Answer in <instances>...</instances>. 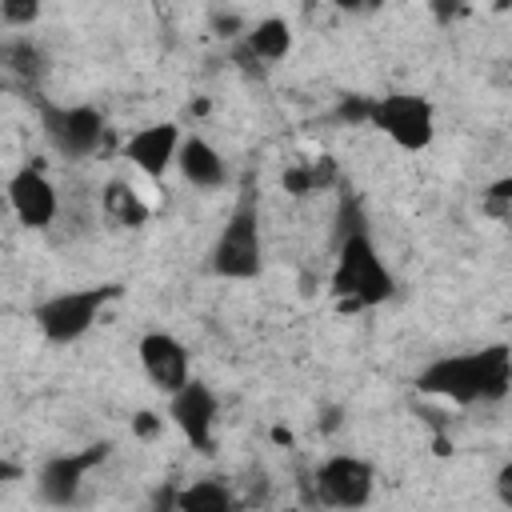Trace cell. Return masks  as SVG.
<instances>
[{"label":"cell","instance_id":"obj_23","mask_svg":"<svg viewBox=\"0 0 512 512\" xmlns=\"http://www.w3.org/2000/svg\"><path fill=\"white\" fill-rule=\"evenodd\" d=\"M156 428H160V420H156L152 412H140V416H136V432H140V436H152Z\"/></svg>","mask_w":512,"mask_h":512},{"label":"cell","instance_id":"obj_15","mask_svg":"<svg viewBox=\"0 0 512 512\" xmlns=\"http://www.w3.org/2000/svg\"><path fill=\"white\" fill-rule=\"evenodd\" d=\"M248 48H252L256 60H284L288 48H292V32H288L284 20L268 16V20H260V24L248 32Z\"/></svg>","mask_w":512,"mask_h":512},{"label":"cell","instance_id":"obj_6","mask_svg":"<svg viewBox=\"0 0 512 512\" xmlns=\"http://www.w3.org/2000/svg\"><path fill=\"white\" fill-rule=\"evenodd\" d=\"M40 120H44V132L48 140L56 144V152L80 160V156H92L104 140V116L96 108H56V104H44L40 108Z\"/></svg>","mask_w":512,"mask_h":512},{"label":"cell","instance_id":"obj_2","mask_svg":"<svg viewBox=\"0 0 512 512\" xmlns=\"http://www.w3.org/2000/svg\"><path fill=\"white\" fill-rule=\"evenodd\" d=\"M332 292L352 304H384L392 296V272L376 256V244L364 228L348 232L336 248V268H332Z\"/></svg>","mask_w":512,"mask_h":512},{"label":"cell","instance_id":"obj_10","mask_svg":"<svg viewBox=\"0 0 512 512\" xmlns=\"http://www.w3.org/2000/svg\"><path fill=\"white\" fill-rule=\"evenodd\" d=\"M140 364H144V376L168 396L192 380L188 376V348L168 332H148L140 340Z\"/></svg>","mask_w":512,"mask_h":512},{"label":"cell","instance_id":"obj_1","mask_svg":"<svg viewBox=\"0 0 512 512\" xmlns=\"http://www.w3.org/2000/svg\"><path fill=\"white\" fill-rule=\"evenodd\" d=\"M416 388L452 404L500 400L512 388V352L504 344H492L464 356H440L416 376Z\"/></svg>","mask_w":512,"mask_h":512},{"label":"cell","instance_id":"obj_5","mask_svg":"<svg viewBox=\"0 0 512 512\" xmlns=\"http://www.w3.org/2000/svg\"><path fill=\"white\" fill-rule=\"evenodd\" d=\"M392 144H400V148H408V152H420V148H428L432 144V104L428 100H420V96H404V92H396V96H380V100H372V116H368Z\"/></svg>","mask_w":512,"mask_h":512},{"label":"cell","instance_id":"obj_8","mask_svg":"<svg viewBox=\"0 0 512 512\" xmlns=\"http://www.w3.org/2000/svg\"><path fill=\"white\" fill-rule=\"evenodd\" d=\"M168 416H172V424L192 440V448L212 452L216 396H212V388H208V384L188 380L184 388H176V392H172V400H168Z\"/></svg>","mask_w":512,"mask_h":512},{"label":"cell","instance_id":"obj_24","mask_svg":"<svg viewBox=\"0 0 512 512\" xmlns=\"http://www.w3.org/2000/svg\"><path fill=\"white\" fill-rule=\"evenodd\" d=\"M508 4H512V0H492V8H508Z\"/></svg>","mask_w":512,"mask_h":512},{"label":"cell","instance_id":"obj_21","mask_svg":"<svg viewBox=\"0 0 512 512\" xmlns=\"http://www.w3.org/2000/svg\"><path fill=\"white\" fill-rule=\"evenodd\" d=\"M496 496H500L504 504H512V464H504V468L496 472Z\"/></svg>","mask_w":512,"mask_h":512},{"label":"cell","instance_id":"obj_12","mask_svg":"<svg viewBox=\"0 0 512 512\" xmlns=\"http://www.w3.org/2000/svg\"><path fill=\"white\" fill-rule=\"evenodd\" d=\"M180 128L176 124H148L140 128L128 144H124V156L144 172V176H164L176 156H180Z\"/></svg>","mask_w":512,"mask_h":512},{"label":"cell","instance_id":"obj_11","mask_svg":"<svg viewBox=\"0 0 512 512\" xmlns=\"http://www.w3.org/2000/svg\"><path fill=\"white\" fill-rule=\"evenodd\" d=\"M8 204L24 228H48L56 220V188L36 168H20L8 180Z\"/></svg>","mask_w":512,"mask_h":512},{"label":"cell","instance_id":"obj_17","mask_svg":"<svg viewBox=\"0 0 512 512\" xmlns=\"http://www.w3.org/2000/svg\"><path fill=\"white\" fill-rule=\"evenodd\" d=\"M4 64H8V72H16V76H36V72H40V52H36L28 40L4 44Z\"/></svg>","mask_w":512,"mask_h":512},{"label":"cell","instance_id":"obj_14","mask_svg":"<svg viewBox=\"0 0 512 512\" xmlns=\"http://www.w3.org/2000/svg\"><path fill=\"white\" fill-rule=\"evenodd\" d=\"M172 504L184 512H224V508H232V492L220 480H196V484L180 488L172 496Z\"/></svg>","mask_w":512,"mask_h":512},{"label":"cell","instance_id":"obj_16","mask_svg":"<svg viewBox=\"0 0 512 512\" xmlns=\"http://www.w3.org/2000/svg\"><path fill=\"white\" fill-rule=\"evenodd\" d=\"M104 208H108L120 224H144V216H148V208L136 200V192H132L128 184H120V180H112V184L104 188Z\"/></svg>","mask_w":512,"mask_h":512},{"label":"cell","instance_id":"obj_13","mask_svg":"<svg viewBox=\"0 0 512 512\" xmlns=\"http://www.w3.org/2000/svg\"><path fill=\"white\" fill-rule=\"evenodd\" d=\"M176 164H180V176L188 184H196V188H220L228 180V168H224L220 152L208 140H200V136H192V140L180 144Z\"/></svg>","mask_w":512,"mask_h":512},{"label":"cell","instance_id":"obj_9","mask_svg":"<svg viewBox=\"0 0 512 512\" xmlns=\"http://www.w3.org/2000/svg\"><path fill=\"white\" fill-rule=\"evenodd\" d=\"M316 488L328 504H340V508H360L368 504L372 496V468L356 456H332L320 464L316 472Z\"/></svg>","mask_w":512,"mask_h":512},{"label":"cell","instance_id":"obj_22","mask_svg":"<svg viewBox=\"0 0 512 512\" xmlns=\"http://www.w3.org/2000/svg\"><path fill=\"white\" fill-rule=\"evenodd\" d=\"M340 12H372L380 0H332Z\"/></svg>","mask_w":512,"mask_h":512},{"label":"cell","instance_id":"obj_18","mask_svg":"<svg viewBox=\"0 0 512 512\" xmlns=\"http://www.w3.org/2000/svg\"><path fill=\"white\" fill-rule=\"evenodd\" d=\"M0 16H4V24H12V28L36 24V16H40V0H0Z\"/></svg>","mask_w":512,"mask_h":512},{"label":"cell","instance_id":"obj_3","mask_svg":"<svg viewBox=\"0 0 512 512\" xmlns=\"http://www.w3.org/2000/svg\"><path fill=\"white\" fill-rule=\"evenodd\" d=\"M264 268V244H260V216L256 204H236L228 224L220 228L212 244V272L224 280H252Z\"/></svg>","mask_w":512,"mask_h":512},{"label":"cell","instance_id":"obj_4","mask_svg":"<svg viewBox=\"0 0 512 512\" xmlns=\"http://www.w3.org/2000/svg\"><path fill=\"white\" fill-rule=\"evenodd\" d=\"M116 292H120L116 284L80 288V292H56V296H48L44 304H36L32 320H36V328H40L52 344H72V340H80V336L96 324L104 300H112Z\"/></svg>","mask_w":512,"mask_h":512},{"label":"cell","instance_id":"obj_7","mask_svg":"<svg viewBox=\"0 0 512 512\" xmlns=\"http://www.w3.org/2000/svg\"><path fill=\"white\" fill-rule=\"evenodd\" d=\"M104 456H108V444H96V448L76 452V456H52V460L36 472V492H40V500H44V504H56V508L72 504V500L80 496V484H84L88 468L100 464Z\"/></svg>","mask_w":512,"mask_h":512},{"label":"cell","instance_id":"obj_19","mask_svg":"<svg viewBox=\"0 0 512 512\" xmlns=\"http://www.w3.org/2000/svg\"><path fill=\"white\" fill-rule=\"evenodd\" d=\"M512 204V180H496L488 188V212H504Z\"/></svg>","mask_w":512,"mask_h":512},{"label":"cell","instance_id":"obj_20","mask_svg":"<svg viewBox=\"0 0 512 512\" xmlns=\"http://www.w3.org/2000/svg\"><path fill=\"white\" fill-rule=\"evenodd\" d=\"M464 4H468V0H428L432 16H436L440 24H448L452 16H460V12H464Z\"/></svg>","mask_w":512,"mask_h":512}]
</instances>
